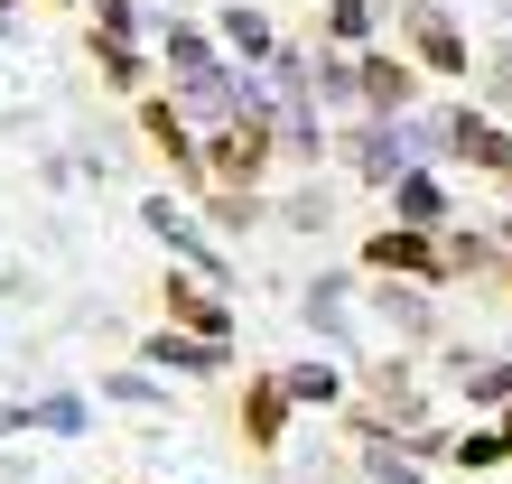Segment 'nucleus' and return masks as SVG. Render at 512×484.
<instances>
[{
    "instance_id": "nucleus-1",
    "label": "nucleus",
    "mask_w": 512,
    "mask_h": 484,
    "mask_svg": "<svg viewBox=\"0 0 512 484\" xmlns=\"http://www.w3.org/2000/svg\"><path fill=\"white\" fill-rule=\"evenodd\" d=\"M168 75H177V84H205V75H215V56H205L196 28H168Z\"/></svg>"
},
{
    "instance_id": "nucleus-2",
    "label": "nucleus",
    "mask_w": 512,
    "mask_h": 484,
    "mask_svg": "<svg viewBox=\"0 0 512 484\" xmlns=\"http://www.w3.org/2000/svg\"><path fill=\"white\" fill-rule=\"evenodd\" d=\"M149 363H177V373H224V345H177V336H159V345H149Z\"/></svg>"
},
{
    "instance_id": "nucleus-3",
    "label": "nucleus",
    "mask_w": 512,
    "mask_h": 484,
    "mask_svg": "<svg viewBox=\"0 0 512 484\" xmlns=\"http://www.w3.org/2000/svg\"><path fill=\"white\" fill-rule=\"evenodd\" d=\"M410 28H419V47H429V66H457V38H447V19H438V10H419Z\"/></svg>"
},
{
    "instance_id": "nucleus-4",
    "label": "nucleus",
    "mask_w": 512,
    "mask_h": 484,
    "mask_svg": "<svg viewBox=\"0 0 512 484\" xmlns=\"http://www.w3.org/2000/svg\"><path fill=\"white\" fill-rule=\"evenodd\" d=\"M401 224H438V187L429 177H401Z\"/></svg>"
},
{
    "instance_id": "nucleus-5",
    "label": "nucleus",
    "mask_w": 512,
    "mask_h": 484,
    "mask_svg": "<svg viewBox=\"0 0 512 484\" xmlns=\"http://www.w3.org/2000/svg\"><path fill=\"white\" fill-rule=\"evenodd\" d=\"M401 159H410L401 131H373V140H364V168H373V177H401Z\"/></svg>"
},
{
    "instance_id": "nucleus-6",
    "label": "nucleus",
    "mask_w": 512,
    "mask_h": 484,
    "mask_svg": "<svg viewBox=\"0 0 512 484\" xmlns=\"http://www.w3.org/2000/svg\"><path fill=\"white\" fill-rule=\"evenodd\" d=\"M457 149H466V159H512V149L485 131V121H457Z\"/></svg>"
},
{
    "instance_id": "nucleus-7",
    "label": "nucleus",
    "mask_w": 512,
    "mask_h": 484,
    "mask_svg": "<svg viewBox=\"0 0 512 484\" xmlns=\"http://www.w3.org/2000/svg\"><path fill=\"white\" fill-rule=\"evenodd\" d=\"M364 94H373V103H410V75H401V66H373Z\"/></svg>"
},
{
    "instance_id": "nucleus-8",
    "label": "nucleus",
    "mask_w": 512,
    "mask_h": 484,
    "mask_svg": "<svg viewBox=\"0 0 512 484\" xmlns=\"http://www.w3.org/2000/svg\"><path fill=\"white\" fill-rule=\"evenodd\" d=\"M0 429H10V419H0Z\"/></svg>"
}]
</instances>
